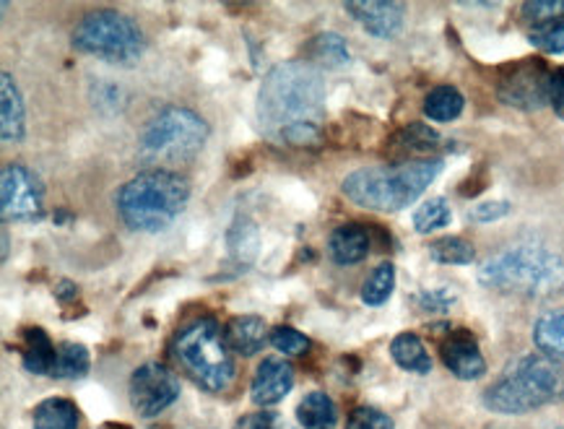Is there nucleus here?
I'll return each mask as SVG.
<instances>
[{"label": "nucleus", "mask_w": 564, "mask_h": 429, "mask_svg": "<svg viewBox=\"0 0 564 429\" xmlns=\"http://www.w3.org/2000/svg\"><path fill=\"white\" fill-rule=\"evenodd\" d=\"M263 133L286 147H315L325 122V82L313 63L289 61L269 71L258 92Z\"/></svg>", "instance_id": "1"}, {"label": "nucleus", "mask_w": 564, "mask_h": 429, "mask_svg": "<svg viewBox=\"0 0 564 429\" xmlns=\"http://www.w3.org/2000/svg\"><path fill=\"white\" fill-rule=\"evenodd\" d=\"M443 159H414L395 167H365L344 180L341 191L351 203L370 211H403L443 172Z\"/></svg>", "instance_id": "2"}, {"label": "nucleus", "mask_w": 564, "mask_h": 429, "mask_svg": "<svg viewBox=\"0 0 564 429\" xmlns=\"http://www.w3.org/2000/svg\"><path fill=\"white\" fill-rule=\"evenodd\" d=\"M487 289L520 297H546L564 283V258L544 243H518L479 268Z\"/></svg>", "instance_id": "3"}, {"label": "nucleus", "mask_w": 564, "mask_h": 429, "mask_svg": "<svg viewBox=\"0 0 564 429\" xmlns=\"http://www.w3.org/2000/svg\"><path fill=\"white\" fill-rule=\"evenodd\" d=\"M191 199V185L175 170H149L128 180L115 195L120 219L133 232L156 235L183 214Z\"/></svg>", "instance_id": "4"}, {"label": "nucleus", "mask_w": 564, "mask_h": 429, "mask_svg": "<svg viewBox=\"0 0 564 429\" xmlns=\"http://www.w3.org/2000/svg\"><path fill=\"white\" fill-rule=\"evenodd\" d=\"M564 375L544 354H525L484 390V406L502 417H523L560 401Z\"/></svg>", "instance_id": "5"}, {"label": "nucleus", "mask_w": 564, "mask_h": 429, "mask_svg": "<svg viewBox=\"0 0 564 429\" xmlns=\"http://www.w3.org/2000/svg\"><path fill=\"white\" fill-rule=\"evenodd\" d=\"M208 122L187 107H164L141 130L139 157L154 170L185 164L204 149Z\"/></svg>", "instance_id": "6"}, {"label": "nucleus", "mask_w": 564, "mask_h": 429, "mask_svg": "<svg viewBox=\"0 0 564 429\" xmlns=\"http://www.w3.org/2000/svg\"><path fill=\"white\" fill-rule=\"evenodd\" d=\"M175 356L180 367L208 393H224L235 380L231 348L214 318H198L187 323L175 339Z\"/></svg>", "instance_id": "7"}, {"label": "nucleus", "mask_w": 564, "mask_h": 429, "mask_svg": "<svg viewBox=\"0 0 564 429\" xmlns=\"http://www.w3.org/2000/svg\"><path fill=\"white\" fill-rule=\"evenodd\" d=\"M74 47L105 63L133 65L141 61L147 40L133 19L118 11H97L74 29Z\"/></svg>", "instance_id": "8"}, {"label": "nucleus", "mask_w": 564, "mask_h": 429, "mask_svg": "<svg viewBox=\"0 0 564 429\" xmlns=\"http://www.w3.org/2000/svg\"><path fill=\"white\" fill-rule=\"evenodd\" d=\"M45 211L40 178L24 164H6L0 172V214L3 222H37Z\"/></svg>", "instance_id": "9"}, {"label": "nucleus", "mask_w": 564, "mask_h": 429, "mask_svg": "<svg viewBox=\"0 0 564 429\" xmlns=\"http://www.w3.org/2000/svg\"><path fill=\"white\" fill-rule=\"evenodd\" d=\"M128 396L133 411L143 419L167 411L180 398V380L159 362H147L130 375Z\"/></svg>", "instance_id": "10"}, {"label": "nucleus", "mask_w": 564, "mask_h": 429, "mask_svg": "<svg viewBox=\"0 0 564 429\" xmlns=\"http://www.w3.org/2000/svg\"><path fill=\"white\" fill-rule=\"evenodd\" d=\"M549 84H552V74L544 63L523 61L502 76V82L497 84V97L502 99V105L533 112L549 105Z\"/></svg>", "instance_id": "11"}, {"label": "nucleus", "mask_w": 564, "mask_h": 429, "mask_svg": "<svg viewBox=\"0 0 564 429\" xmlns=\"http://www.w3.org/2000/svg\"><path fill=\"white\" fill-rule=\"evenodd\" d=\"M344 9L378 40L398 37L403 29V17H406V6L393 3V0H351Z\"/></svg>", "instance_id": "12"}, {"label": "nucleus", "mask_w": 564, "mask_h": 429, "mask_svg": "<svg viewBox=\"0 0 564 429\" xmlns=\"http://www.w3.org/2000/svg\"><path fill=\"white\" fill-rule=\"evenodd\" d=\"M445 367L458 377V380H479L487 373V360H484L479 344L466 329L453 331L440 346Z\"/></svg>", "instance_id": "13"}, {"label": "nucleus", "mask_w": 564, "mask_h": 429, "mask_svg": "<svg viewBox=\"0 0 564 429\" xmlns=\"http://www.w3.org/2000/svg\"><path fill=\"white\" fill-rule=\"evenodd\" d=\"M294 388V367L286 360L269 356L256 369V377L250 383V398L258 406H276Z\"/></svg>", "instance_id": "14"}, {"label": "nucleus", "mask_w": 564, "mask_h": 429, "mask_svg": "<svg viewBox=\"0 0 564 429\" xmlns=\"http://www.w3.org/2000/svg\"><path fill=\"white\" fill-rule=\"evenodd\" d=\"M370 229H365L361 224H341L328 237V256L338 266L361 264V260L370 256Z\"/></svg>", "instance_id": "15"}, {"label": "nucleus", "mask_w": 564, "mask_h": 429, "mask_svg": "<svg viewBox=\"0 0 564 429\" xmlns=\"http://www.w3.org/2000/svg\"><path fill=\"white\" fill-rule=\"evenodd\" d=\"M224 339H227V346L231 348V352H237L242 356L258 354L260 348L265 346V341H271L269 325H265V320L258 315L231 318L227 323V329H224Z\"/></svg>", "instance_id": "16"}, {"label": "nucleus", "mask_w": 564, "mask_h": 429, "mask_svg": "<svg viewBox=\"0 0 564 429\" xmlns=\"http://www.w3.org/2000/svg\"><path fill=\"white\" fill-rule=\"evenodd\" d=\"M0 101H3V118H0V136L3 143H19L26 130V115H24V99L17 86V78L11 74H0Z\"/></svg>", "instance_id": "17"}, {"label": "nucleus", "mask_w": 564, "mask_h": 429, "mask_svg": "<svg viewBox=\"0 0 564 429\" xmlns=\"http://www.w3.org/2000/svg\"><path fill=\"white\" fill-rule=\"evenodd\" d=\"M533 344L539 354L554 362H564V304L562 308L541 312L533 323Z\"/></svg>", "instance_id": "18"}, {"label": "nucleus", "mask_w": 564, "mask_h": 429, "mask_svg": "<svg viewBox=\"0 0 564 429\" xmlns=\"http://www.w3.org/2000/svg\"><path fill=\"white\" fill-rule=\"evenodd\" d=\"M390 356L401 369L414 375H430L432 373V356L426 352L424 341L416 333H401L390 344Z\"/></svg>", "instance_id": "19"}, {"label": "nucleus", "mask_w": 564, "mask_h": 429, "mask_svg": "<svg viewBox=\"0 0 564 429\" xmlns=\"http://www.w3.org/2000/svg\"><path fill=\"white\" fill-rule=\"evenodd\" d=\"M26 352H24V369L32 375H53L57 362V348L42 329H26L24 333Z\"/></svg>", "instance_id": "20"}, {"label": "nucleus", "mask_w": 564, "mask_h": 429, "mask_svg": "<svg viewBox=\"0 0 564 429\" xmlns=\"http://www.w3.org/2000/svg\"><path fill=\"white\" fill-rule=\"evenodd\" d=\"M296 419L305 429H334L338 411L334 398L323 390H313L296 406Z\"/></svg>", "instance_id": "21"}, {"label": "nucleus", "mask_w": 564, "mask_h": 429, "mask_svg": "<svg viewBox=\"0 0 564 429\" xmlns=\"http://www.w3.org/2000/svg\"><path fill=\"white\" fill-rule=\"evenodd\" d=\"M78 406L68 398H45L32 414L34 429H78Z\"/></svg>", "instance_id": "22"}, {"label": "nucleus", "mask_w": 564, "mask_h": 429, "mask_svg": "<svg viewBox=\"0 0 564 429\" xmlns=\"http://www.w3.org/2000/svg\"><path fill=\"white\" fill-rule=\"evenodd\" d=\"M227 247L235 264L250 266L252 260H256L258 247H260V232L256 224L240 216V219L231 224L227 232Z\"/></svg>", "instance_id": "23"}, {"label": "nucleus", "mask_w": 564, "mask_h": 429, "mask_svg": "<svg viewBox=\"0 0 564 429\" xmlns=\"http://www.w3.org/2000/svg\"><path fill=\"white\" fill-rule=\"evenodd\" d=\"M466 99L455 86H435L424 99V115L432 122H453L460 118Z\"/></svg>", "instance_id": "24"}, {"label": "nucleus", "mask_w": 564, "mask_h": 429, "mask_svg": "<svg viewBox=\"0 0 564 429\" xmlns=\"http://www.w3.org/2000/svg\"><path fill=\"white\" fill-rule=\"evenodd\" d=\"M91 367V356H89V348L84 344H74V341H68V344H63L57 348V362H55V377H61V380H82L89 373Z\"/></svg>", "instance_id": "25"}, {"label": "nucleus", "mask_w": 564, "mask_h": 429, "mask_svg": "<svg viewBox=\"0 0 564 429\" xmlns=\"http://www.w3.org/2000/svg\"><path fill=\"white\" fill-rule=\"evenodd\" d=\"M395 141L409 154H435L443 147V136L435 128L424 126V122H411V126H406L395 136Z\"/></svg>", "instance_id": "26"}, {"label": "nucleus", "mask_w": 564, "mask_h": 429, "mask_svg": "<svg viewBox=\"0 0 564 429\" xmlns=\"http://www.w3.org/2000/svg\"><path fill=\"white\" fill-rule=\"evenodd\" d=\"M395 289V266L393 264H380L375 271L367 276L365 287H361V302L367 308H380L390 300Z\"/></svg>", "instance_id": "27"}, {"label": "nucleus", "mask_w": 564, "mask_h": 429, "mask_svg": "<svg viewBox=\"0 0 564 429\" xmlns=\"http://www.w3.org/2000/svg\"><path fill=\"white\" fill-rule=\"evenodd\" d=\"M430 258L443 266H471L476 260V250L468 239L443 237L430 245Z\"/></svg>", "instance_id": "28"}, {"label": "nucleus", "mask_w": 564, "mask_h": 429, "mask_svg": "<svg viewBox=\"0 0 564 429\" xmlns=\"http://www.w3.org/2000/svg\"><path fill=\"white\" fill-rule=\"evenodd\" d=\"M451 219H453L451 203L445 199H430L414 211V229L419 235H430V232L447 227Z\"/></svg>", "instance_id": "29"}, {"label": "nucleus", "mask_w": 564, "mask_h": 429, "mask_svg": "<svg viewBox=\"0 0 564 429\" xmlns=\"http://www.w3.org/2000/svg\"><path fill=\"white\" fill-rule=\"evenodd\" d=\"M310 53H313L317 63L328 65V68H338V65H346L351 61L349 47H346L341 34H336V32L317 34V37L313 40V47H310Z\"/></svg>", "instance_id": "30"}, {"label": "nucleus", "mask_w": 564, "mask_h": 429, "mask_svg": "<svg viewBox=\"0 0 564 429\" xmlns=\"http://www.w3.org/2000/svg\"><path fill=\"white\" fill-rule=\"evenodd\" d=\"M533 47H539L546 55H564V17L549 21L544 26H536L528 32Z\"/></svg>", "instance_id": "31"}, {"label": "nucleus", "mask_w": 564, "mask_h": 429, "mask_svg": "<svg viewBox=\"0 0 564 429\" xmlns=\"http://www.w3.org/2000/svg\"><path fill=\"white\" fill-rule=\"evenodd\" d=\"M520 13H523V21L531 29L544 26L549 21L564 17V0H528Z\"/></svg>", "instance_id": "32"}, {"label": "nucleus", "mask_w": 564, "mask_h": 429, "mask_svg": "<svg viewBox=\"0 0 564 429\" xmlns=\"http://www.w3.org/2000/svg\"><path fill=\"white\" fill-rule=\"evenodd\" d=\"M271 346L284 356H296L307 352L310 339L302 336L300 331H294L292 325H279V329L271 331Z\"/></svg>", "instance_id": "33"}, {"label": "nucleus", "mask_w": 564, "mask_h": 429, "mask_svg": "<svg viewBox=\"0 0 564 429\" xmlns=\"http://www.w3.org/2000/svg\"><path fill=\"white\" fill-rule=\"evenodd\" d=\"M346 429H395V425L386 411L372 409V406H359L349 414Z\"/></svg>", "instance_id": "34"}, {"label": "nucleus", "mask_w": 564, "mask_h": 429, "mask_svg": "<svg viewBox=\"0 0 564 429\" xmlns=\"http://www.w3.org/2000/svg\"><path fill=\"white\" fill-rule=\"evenodd\" d=\"M455 302V292L451 289H426L416 297V304L424 312H445Z\"/></svg>", "instance_id": "35"}, {"label": "nucleus", "mask_w": 564, "mask_h": 429, "mask_svg": "<svg viewBox=\"0 0 564 429\" xmlns=\"http://www.w3.org/2000/svg\"><path fill=\"white\" fill-rule=\"evenodd\" d=\"M510 208H512L510 201H487V203H479V206H474L471 211H468V216L479 224H489V222L505 219V216L510 214Z\"/></svg>", "instance_id": "36"}, {"label": "nucleus", "mask_w": 564, "mask_h": 429, "mask_svg": "<svg viewBox=\"0 0 564 429\" xmlns=\"http://www.w3.org/2000/svg\"><path fill=\"white\" fill-rule=\"evenodd\" d=\"M235 429H286V425H281V417L273 411H256V414H245L235 421Z\"/></svg>", "instance_id": "37"}, {"label": "nucleus", "mask_w": 564, "mask_h": 429, "mask_svg": "<svg viewBox=\"0 0 564 429\" xmlns=\"http://www.w3.org/2000/svg\"><path fill=\"white\" fill-rule=\"evenodd\" d=\"M549 105L556 118L564 120V68L552 71V84H549Z\"/></svg>", "instance_id": "38"}, {"label": "nucleus", "mask_w": 564, "mask_h": 429, "mask_svg": "<svg viewBox=\"0 0 564 429\" xmlns=\"http://www.w3.org/2000/svg\"><path fill=\"white\" fill-rule=\"evenodd\" d=\"M6 258H9V235H6V232H3V260Z\"/></svg>", "instance_id": "39"}]
</instances>
